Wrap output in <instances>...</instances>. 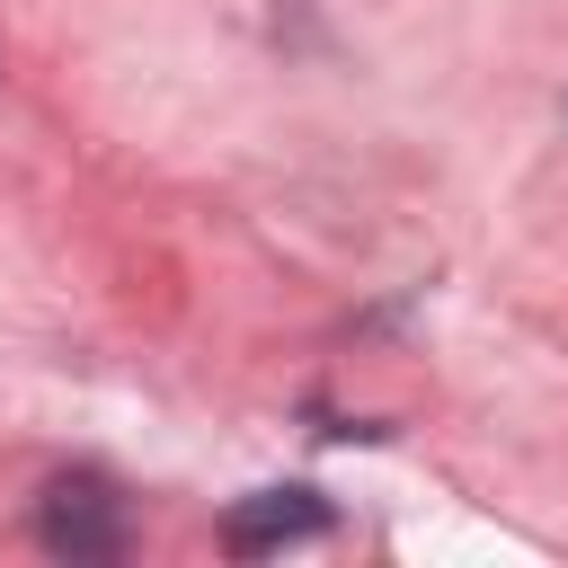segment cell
<instances>
[{"label": "cell", "instance_id": "cell-2", "mask_svg": "<svg viewBox=\"0 0 568 568\" xmlns=\"http://www.w3.org/2000/svg\"><path fill=\"white\" fill-rule=\"evenodd\" d=\"M311 532H328V497H311V488H257V497H231V515H222L231 559H266V550L311 541Z\"/></svg>", "mask_w": 568, "mask_h": 568}, {"label": "cell", "instance_id": "cell-1", "mask_svg": "<svg viewBox=\"0 0 568 568\" xmlns=\"http://www.w3.org/2000/svg\"><path fill=\"white\" fill-rule=\"evenodd\" d=\"M36 541H44L53 559H71V568L115 559V550H124V506H115V488H106L98 470H62V479L44 488V506H36Z\"/></svg>", "mask_w": 568, "mask_h": 568}]
</instances>
